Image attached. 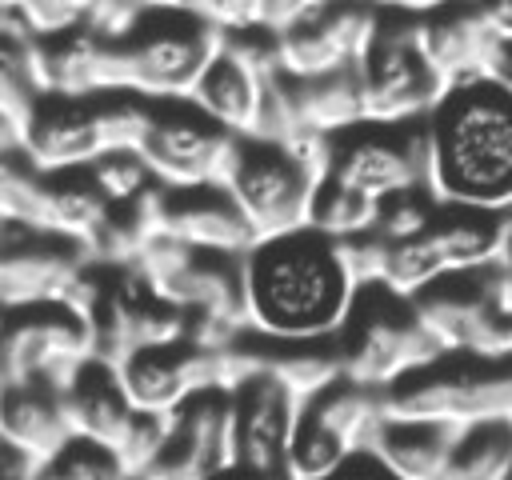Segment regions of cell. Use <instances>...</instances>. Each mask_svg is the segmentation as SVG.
Returning <instances> with one entry per match:
<instances>
[{"label": "cell", "mask_w": 512, "mask_h": 480, "mask_svg": "<svg viewBox=\"0 0 512 480\" xmlns=\"http://www.w3.org/2000/svg\"><path fill=\"white\" fill-rule=\"evenodd\" d=\"M356 292L360 284L344 264L340 240L312 224L256 240L244 252L248 332L264 340H332Z\"/></svg>", "instance_id": "6da1fadb"}, {"label": "cell", "mask_w": 512, "mask_h": 480, "mask_svg": "<svg viewBox=\"0 0 512 480\" xmlns=\"http://www.w3.org/2000/svg\"><path fill=\"white\" fill-rule=\"evenodd\" d=\"M428 192L440 204L512 212V92L496 80L452 84L424 120Z\"/></svg>", "instance_id": "7a4b0ae2"}, {"label": "cell", "mask_w": 512, "mask_h": 480, "mask_svg": "<svg viewBox=\"0 0 512 480\" xmlns=\"http://www.w3.org/2000/svg\"><path fill=\"white\" fill-rule=\"evenodd\" d=\"M328 164V136L300 140H264L236 136L224 188L248 216L260 240L308 228L312 196Z\"/></svg>", "instance_id": "3957f363"}, {"label": "cell", "mask_w": 512, "mask_h": 480, "mask_svg": "<svg viewBox=\"0 0 512 480\" xmlns=\"http://www.w3.org/2000/svg\"><path fill=\"white\" fill-rule=\"evenodd\" d=\"M220 40L224 28L196 12L148 8L128 36L108 40V84L112 92H132L144 100L192 96Z\"/></svg>", "instance_id": "277c9868"}, {"label": "cell", "mask_w": 512, "mask_h": 480, "mask_svg": "<svg viewBox=\"0 0 512 480\" xmlns=\"http://www.w3.org/2000/svg\"><path fill=\"white\" fill-rule=\"evenodd\" d=\"M332 344L340 352L344 376L380 392L444 352L436 336L424 328L412 296L388 288L384 280L360 284Z\"/></svg>", "instance_id": "5b68a950"}, {"label": "cell", "mask_w": 512, "mask_h": 480, "mask_svg": "<svg viewBox=\"0 0 512 480\" xmlns=\"http://www.w3.org/2000/svg\"><path fill=\"white\" fill-rule=\"evenodd\" d=\"M380 400L384 412L392 416L444 420L456 428L512 416V352L508 356L440 352L436 360L388 384Z\"/></svg>", "instance_id": "8992f818"}, {"label": "cell", "mask_w": 512, "mask_h": 480, "mask_svg": "<svg viewBox=\"0 0 512 480\" xmlns=\"http://www.w3.org/2000/svg\"><path fill=\"white\" fill-rule=\"evenodd\" d=\"M508 240H512V212L436 204L420 236L388 244L384 284L404 296H416L440 276L508 260Z\"/></svg>", "instance_id": "52a82bcc"}, {"label": "cell", "mask_w": 512, "mask_h": 480, "mask_svg": "<svg viewBox=\"0 0 512 480\" xmlns=\"http://www.w3.org/2000/svg\"><path fill=\"white\" fill-rule=\"evenodd\" d=\"M424 328L444 352H512V264L496 260L484 268L452 272L412 296Z\"/></svg>", "instance_id": "ba28073f"}, {"label": "cell", "mask_w": 512, "mask_h": 480, "mask_svg": "<svg viewBox=\"0 0 512 480\" xmlns=\"http://www.w3.org/2000/svg\"><path fill=\"white\" fill-rule=\"evenodd\" d=\"M356 72L364 88V120L372 124H424L448 92L420 44V16L412 12H380Z\"/></svg>", "instance_id": "9c48e42d"}, {"label": "cell", "mask_w": 512, "mask_h": 480, "mask_svg": "<svg viewBox=\"0 0 512 480\" xmlns=\"http://www.w3.org/2000/svg\"><path fill=\"white\" fill-rule=\"evenodd\" d=\"M380 416H384L380 388L356 384L348 376L332 380L328 388H320L300 404L284 452V476L288 480L332 476L348 456L368 448V436Z\"/></svg>", "instance_id": "30bf717a"}, {"label": "cell", "mask_w": 512, "mask_h": 480, "mask_svg": "<svg viewBox=\"0 0 512 480\" xmlns=\"http://www.w3.org/2000/svg\"><path fill=\"white\" fill-rule=\"evenodd\" d=\"M324 176L384 204L404 192L428 188V136L424 124H356L328 136Z\"/></svg>", "instance_id": "8fae6325"}, {"label": "cell", "mask_w": 512, "mask_h": 480, "mask_svg": "<svg viewBox=\"0 0 512 480\" xmlns=\"http://www.w3.org/2000/svg\"><path fill=\"white\" fill-rule=\"evenodd\" d=\"M232 148L236 136L224 124H216L204 108H196L188 96L148 100V128L136 152L156 184L164 188L224 184Z\"/></svg>", "instance_id": "7c38bea8"}, {"label": "cell", "mask_w": 512, "mask_h": 480, "mask_svg": "<svg viewBox=\"0 0 512 480\" xmlns=\"http://www.w3.org/2000/svg\"><path fill=\"white\" fill-rule=\"evenodd\" d=\"M88 356L92 328L72 304L44 300L8 308L0 328V380H48L64 388Z\"/></svg>", "instance_id": "4fadbf2b"}, {"label": "cell", "mask_w": 512, "mask_h": 480, "mask_svg": "<svg viewBox=\"0 0 512 480\" xmlns=\"http://www.w3.org/2000/svg\"><path fill=\"white\" fill-rule=\"evenodd\" d=\"M148 204H152V228L196 252L244 256L260 240L224 184H196V188L156 184Z\"/></svg>", "instance_id": "5bb4252c"}, {"label": "cell", "mask_w": 512, "mask_h": 480, "mask_svg": "<svg viewBox=\"0 0 512 480\" xmlns=\"http://www.w3.org/2000/svg\"><path fill=\"white\" fill-rule=\"evenodd\" d=\"M376 24H380V8L372 0H336L324 12L276 36L280 72L324 76V72L356 68L376 36Z\"/></svg>", "instance_id": "9a60e30c"}, {"label": "cell", "mask_w": 512, "mask_h": 480, "mask_svg": "<svg viewBox=\"0 0 512 480\" xmlns=\"http://www.w3.org/2000/svg\"><path fill=\"white\" fill-rule=\"evenodd\" d=\"M232 464V400L228 388H204L188 396L172 420L168 440L144 480H208Z\"/></svg>", "instance_id": "2e32d148"}, {"label": "cell", "mask_w": 512, "mask_h": 480, "mask_svg": "<svg viewBox=\"0 0 512 480\" xmlns=\"http://www.w3.org/2000/svg\"><path fill=\"white\" fill-rule=\"evenodd\" d=\"M228 400H232V464L284 472V452L300 400L260 364L228 388Z\"/></svg>", "instance_id": "e0dca14e"}, {"label": "cell", "mask_w": 512, "mask_h": 480, "mask_svg": "<svg viewBox=\"0 0 512 480\" xmlns=\"http://www.w3.org/2000/svg\"><path fill=\"white\" fill-rule=\"evenodd\" d=\"M104 152H108L104 92L100 96H52V92L40 96L24 128V156L40 172L88 168Z\"/></svg>", "instance_id": "ac0fdd59"}, {"label": "cell", "mask_w": 512, "mask_h": 480, "mask_svg": "<svg viewBox=\"0 0 512 480\" xmlns=\"http://www.w3.org/2000/svg\"><path fill=\"white\" fill-rule=\"evenodd\" d=\"M72 436L64 388L48 380H0V444L44 464Z\"/></svg>", "instance_id": "d6986e66"}, {"label": "cell", "mask_w": 512, "mask_h": 480, "mask_svg": "<svg viewBox=\"0 0 512 480\" xmlns=\"http://www.w3.org/2000/svg\"><path fill=\"white\" fill-rule=\"evenodd\" d=\"M496 40L500 36L488 28V20L472 0H456L420 16V44L448 88L464 80H480L488 72Z\"/></svg>", "instance_id": "ffe728a7"}, {"label": "cell", "mask_w": 512, "mask_h": 480, "mask_svg": "<svg viewBox=\"0 0 512 480\" xmlns=\"http://www.w3.org/2000/svg\"><path fill=\"white\" fill-rule=\"evenodd\" d=\"M456 432L460 428L444 420H416V416L384 412L368 436V452L396 480H444Z\"/></svg>", "instance_id": "44dd1931"}, {"label": "cell", "mask_w": 512, "mask_h": 480, "mask_svg": "<svg viewBox=\"0 0 512 480\" xmlns=\"http://www.w3.org/2000/svg\"><path fill=\"white\" fill-rule=\"evenodd\" d=\"M32 68L40 92L52 96H100L112 92L108 84V40L92 28H68L56 36H36Z\"/></svg>", "instance_id": "7402d4cb"}, {"label": "cell", "mask_w": 512, "mask_h": 480, "mask_svg": "<svg viewBox=\"0 0 512 480\" xmlns=\"http://www.w3.org/2000/svg\"><path fill=\"white\" fill-rule=\"evenodd\" d=\"M276 76V72H272ZM268 72L252 68L244 56H236L224 40L216 48V56L208 60V68L200 72L196 88H192V104L204 108L216 124H224L232 136H252L256 120H260V104H264V88L272 80Z\"/></svg>", "instance_id": "603a6c76"}, {"label": "cell", "mask_w": 512, "mask_h": 480, "mask_svg": "<svg viewBox=\"0 0 512 480\" xmlns=\"http://www.w3.org/2000/svg\"><path fill=\"white\" fill-rule=\"evenodd\" d=\"M64 408H68V424L76 436L100 440V444H120V436L128 432L136 404L128 400L120 372L112 360L104 356H88L64 384Z\"/></svg>", "instance_id": "cb8c5ba5"}, {"label": "cell", "mask_w": 512, "mask_h": 480, "mask_svg": "<svg viewBox=\"0 0 512 480\" xmlns=\"http://www.w3.org/2000/svg\"><path fill=\"white\" fill-rule=\"evenodd\" d=\"M280 76L300 136H336L344 128L364 124V88L356 68H340L324 76H288V72Z\"/></svg>", "instance_id": "d4e9b609"}, {"label": "cell", "mask_w": 512, "mask_h": 480, "mask_svg": "<svg viewBox=\"0 0 512 480\" xmlns=\"http://www.w3.org/2000/svg\"><path fill=\"white\" fill-rule=\"evenodd\" d=\"M444 480H512V416L464 424Z\"/></svg>", "instance_id": "484cf974"}, {"label": "cell", "mask_w": 512, "mask_h": 480, "mask_svg": "<svg viewBox=\"0 0 512 480\" xmlns=\"http://www.w3.org/2000/svg\"><path fill=\"white\" fill-rule=\"evenodd\" d=\"M0 216L48 232V172L24 152H0Z\"/></svg>", "instance_id": "4316f807"}, {"label": "cell", "mask_w": 512, "mask_h": 480, "mask_svg": "<svg viewBox=\"0 0 512 480\" xmlns=\"http://www.w3.org/2000/svg\"><path fill=\"white\" fill-rule=\"evenodd\" d=\"M376 216H380V204L320 176L316 184V196H312V212H308V224L332 240H348V236H360V232H372L376 228Z\"/></svg>", "instance_id": "83f0119b"}, {"label": "cell", "mask_w": 512, "mask_h": 480, "mask_svg": "<svg viewBox=\"0 0 512 480\" xmlns=\"http://www.w3.org/2000/svg\"><path fill=\"white\" fill-rule=\"evenodd\" d=\"M124 476L128 468L112 444H100L76 432L44 464H36V480H124Z\"/></svg>", "instance_id": "f1b7e54d"}, {"label": "cell", "mask_w": 512, "mask_h": 480, "mask_svg": "<svg viewBox=\"0 0 512 480\" xmlns=\"http://www.w3.org/2000/svg\"><path fill=\"white\" fill-rule=\"evenodd\" d=\"M88 172H92L96 188H100L112 204H136L144 192L156 188L148 164H144L140 152H132V148H116V152L96 156V160L88 164Z\"/></svg>", "instance_id": "f546056e"}, {"label": "cell", "mask_w": 512, "mask_h": 480, "mask_svg": "<svg viewBox=\"0 0 512 480\" xmlns=\"http://www.w3.org/2000/svg\"><path fill=\"white\" fill-rule=\"evenodd\" d=\"M168 420H172V412L164 416V412H140V408H136L128 432H124L120 444H116V456L124 460L128 476H144V472L156 464V456H160V448H164V440H168Z\"/></svg>", "instance_id": "4dcf8cb0"}, {"label": "cell", "mask_w": 512, "mask_h": 480, "mask_svg": "<svg viewBox=\"0 0 512 480\" xmlns=\"http://www.w3.org/2000/svg\"><path fill=\"white\" fill-rule=\"evenodd\" d=\"M92 12V0H20V16L36 36H56L80 28Z\"/></svg>", "instance_id": "1f68e13d"}, {"label": "cell", "mask_w": 512, "mask_h": 480, "mask_svg": "<svg viewBox=\"0 0 512 480\" xmlns=\"http://www.w3.org/2000/svg\"><path fill=\"white\" fill-rule=\"evenodd\" d=\"M260 16H264V0H204V20H212L224 32L260 28Z\"/></svg>", "instance_id": "d6a6232c"}, {"label": "cell", "mask_w": 512, "mask_h": 480, "mask_svg": "<svg viewBox=\"0 0 512 480\" xmlns=\"http://www.w3.org/2000/svg\"><path fill=\"white\" fill-rule=\"evenodd\" d=\"M328 4H336V0H264V16H260V28H268V32H288V28H296L300 20H308V16H316V12H324Z\"/></svg>", "instance_id": "836d02e7"}, {"label": "cell", "mask_w": 512, "mask_h": 480, "mask_svg": "<svg viewBox=\"0 0 512 480\" xmlns=\"http://www.w3.org/2000/svg\"><path fill=\"white\" fill-rule=\"evenodd\" d=\"M324 480H396V476H392V472H388V468H384V464L364 448V452L348 456V460H344L332 476H324Z\"/></svg>", "instance_id": "e575fe53"}, {"label": "cell", "mask_w": 512, "mask_h": 480, "mask_svg": "<svg viewBox=\"0 0 512 480\" xmlns=\"http://www.w3.org/2000/svg\"><path fill=\"white\" fill-rule=\"evenodd\" d=\"M500 40H512V0H472Z\"/></svg>", "instance_id": "d590c367"}, {"label": "cell", "mask_w": 512, "mask_h": 480, "mask_svg": "<svg viewBox=\"0 0 512 480\" xmlns=\"http://www.w3.org/2000/svg\"><path fill=\"white\" fill-rule=\"evenodd\" d=\"M484 76L512 92V40H496V48H492V60H488V72H484Z\"/></svg>", "instance_id": "8d00e7d4"}, {"label": "cell", "mask_w": 512, "mask_h": 480, "mask_svg": "<svg viewBox=\"0 0 512 480\" xmlns=\"http://www.w3.org/2000/svg\"><path fill=\"white\" fill-rule=\"evenodd\" d=\"M208 480H288L284 472H264V468H248V464H228L220 472H212Z\"/></svg>", "instance_id": "74e56055"}, {"label": "cell", "mask_w": 512, "mask_h": 480, "mask_svg": "<svg viewBox=\"0 0 512 480\" xmlns=\"http://www.w3.org/2000/svg\"><path fill=\"white\" fill-rule=\"evenodd\" d=\"M376 8H388V12H412V16H424V12H436L444 4H456V0H372Z\"/></svg>", "instance_id": "f35d334b"}, {"label": "cell", "mask_w": 512, "mask_h": 480, "mask_svg": "<svg viewBox=\"0 0 512 480\" xmlns=\"http://www.w3.org/2000/svg\"><path fill=\"white\" fill-rule=\"evenodd\" d=\"M148 8H168V12H196L204 16V0H144Z\"/></svg>", "instance_id": "ab89813d"}, {"label": "cell", "mask_w": 512, "mask_h": 480, "mask_svg": "<svg viewBox=\"0 0 512 480\" xmlns=\"http://www.w3.org/2000/svg\"><path fill=\"white\" fill-rule=\"evenodd\" d=\"M0 12H20V0H0Z\"/></svg>", "instance_id": "60d3db41"}, {"label": "cell", "mask_w": 512, "mask_h": 480, "mask_svg": "<svg viewBox=\"0 0 512 480\" xmlns=\"http://www.w3.org/2000/svg\"><path fill=\"white\" fill-rule=\"evenodd\" d=\"M4 316H8V308H0V328H4Z\"/></svg>", "instance_id": "b9f144b4"}, {"label": "cell", "mask_w": 512, "mask_h": 480, "mask_svg": "<svg viewBox=\"0 0 512 480\" xmlns=\"http://www.w3.org/2000/svg\"><path fill=\"white\" fill-rule=\"evenodd\" d=\"M508 264H512V240H508Z\"/></svg>", "instance_id": "7bdbcfd3"}, {"label": "cell", "mask_w": 512, "mask_h": 480, "mask_svg": "<svg viewBox=\"0 0 512 480\" xmlns=\"http://www.w3.org/2000/svg\"><path fill=\"white\" fill-rule=\"evenodd\" d=\"M124 480H144V476H124Z\"/></svg>", "instance_id": "ee69618b"}]
</instances>
